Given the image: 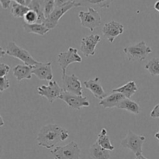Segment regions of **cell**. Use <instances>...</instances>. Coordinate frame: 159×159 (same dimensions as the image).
Masks as SVG:
<instances>
[{
  "label": "cell",
  "instance_id": "cell-10",
  "mask_svg": "<svg viewBox=\"0 0 159 159\" xmlns=\"http://www.w3.org/2000/svg\"><path fill=\"white\" fill-rule=\"evenodd\" d=\"M60 99L64 101L70 108L74 110H80L81 108L89 107L90 106L89 101L85 96H77L65 91L61 95Z\"/></svg>",
  "mask_w": 159,
  "mask_h": 159
},
{
  "label": "cell",
  "instance_id": "cell-24",
  "mask_svg": "<svg viewBox=\"0 0 159 159\" xmlns=\"http://www.w3.org/2000/svg\"><path fill=\"white\" fill-rule=\"evenodd\" d=\"M30 10V9L29 7L19 4L16 1L12 2L11 13H12V16H14L15 18H23Z\"/></svg>",
  "mask_w": 159,
  "mask_h": 159
},
{
  "label": "cell",
  "instance_id": "cell-29",
  "mask_svg": "<svg viewBox=\"0 0 159 159\" xmlns=\"http://www.w3.org/2000/svg\"><path fill=\"white\" fill-rule=\"evenodd\" d=\"M10 87L9 79L6 77L0 78V93H2L5 90L8 89Z\"/></svg>",
  "mask_w": 159,
  "mask_h": 159
},
{
  "label": "cell",
  "instance_id": "cell-12",
  "mask_svg": "<svg viewBox=\"0 0 159 159\" xmlns=\"http://www.w3.org/2000/svg\"><path fill=\"white\" fill-rule=\"evenodd\" d=\"M101 38L99 34H91L83 37L81 40L80 49L85 57L93 56L96 54V48L100 42Z\"/></svg>",
  "mask_w": 159,
  "mask_h": 159
},
{
  "label": "cell",
  "instance_id": "cell-17",
  "mask_svg": "<svg viewBox=\"0 0 159 159\" xmlns=\"http://www.w3.org/2000/svg\"><path fill=\"white\" fill-rule=\"evenodd\" d=\"M33 74V66L18 65L14 67L13 75L20 82L23 79H31Z\"/></svg>",
  "mask_w": 159,
  "mask_h": 159
},
{
  "label": "cell",
  "instance_id": "cell-38",
  "mask_svg": "<svg viewBox=\"0 0 159 159\" xmlns=\"http://www.w3.org/2000/svg\"><path fill=\"white\" fill-rule=\"evenodd\" d=\"M0 119H1V124H0V126L1 127H2L3 125H4V121H3V119H2V116H0Z\"/></svg>",
  "mask_w": 159,
  "mask_h": 159
},
{
  "label": "cell",
  "instance_id": "cell-21",
  "mask_svg": "<svg viewBox=\"0 0 159 159\" xmlns=\"http://www.w3.org/2000/svg\"><path fill=\"white\" fill-rule=\"evenodd\" d=\"M117 108L120 109V110H125L136 115L139 114L141 112V107H140L139 104L131 99H127V98L120 102L119 105L117 106Z\"/></svg>",
  "mask_w": 159,
  "mask_h": 159
},
{
  "label": "cell",
  "instance_id": "cell-30",
  "mask_svg": "<svg viewBox=\"0 0 159 159\" xmlns=\"http://www.w3.org/2000/svg\"><path fill=\"white\" fill-rule=\"evenodd\" d=\"M9 71H10V67L9 65L3 63L0 64V78L6 77Z\"/></svg>",
  "mask_w": 159,
  "mask_h": 159
},
{
  "label": "cell",
  "instance_id": "cell-6",
  "mask_svg": "<svg viewBox=\"0 0 159 159\" xmlns=\"http://www.w3.org/2000/svg\"><path fill=\"white\" fill-rule=\"evenodd\" d=\"M80 5H79V2L78 1H68V2L65 5L61 6H58V7L54 8V11L52 12V13L46 19V20L44 21L43 24L47 26L48 28H49L50 30H52L54 28H55L57 26V25L58 24V22L60 20V19L67 12L71 9L72 8H77L79 7Z\"/></svg>",
  "mask_w": 159,
  "mask_h": 159
},
{
  "label": "cell",
  "instance_id": "cell-26",
  "mask_svg": "<svg viewBox=\"0 0 159 159\" xmlns=\"http://www.w3.org/2000/svg\"><path fill=\"white\" fill-rule=\"evenodd\" d=\"M81 6H85L87 4H91L95 6H98L100 9H108L110 6L112 1L106 0H87V1H78Z\"/></svg>",
  "mask_w": 159,
  "mask_h": 159
},
{
  "label": "cell",
  "instance_id": "cell-5",
  "mask_svg": "<svg viewBox=\"0 0 159 159\" xmlns=\"http://www.w3.org/2000/svg\"><path fill=\"white\" fill-rule=\"evenodd\" d=\"M51 153L54 159H79L81 148L75 141H71L65 146H57Z\"/></svg>",
  "mask_w": 159,
  "mask_h": 159
},
{
  "label": "cell",
  "instance_id": "cell-1",
  "mask_svg": "<svg viewBox=\"0 0 159 159\" xmlns=\"http://www.w3.org/2000/svg\"><path fill=\"white\" fill-rule=\"evenodd\" d=\"M69 137V132L57 124H47L39 130L37 141L39 146L47 149H51Z\"/></svg>",
  "mask_w": 159,
  "mask_h": 159
},
{
  "label": "cell",
  "instance_id": "cell-18",
  "mask_svg": "<svg viewBox=\"0 0 159 159\" xmlns=\"http://www.w3.org/2000/svg\"><path fill=\"white\" fill-rule=\"evenodd\" d=\"M89 156L92 159H110V152L102 148L96 141L90 147Z\"/></svg>",
  "mask_w": 159,
  "mask_h": 159
},
{
  "label": "cell",
  "instance_id": "cell-3",
  "mask_svg": "<svg viewBox=\"0 0 159 159\" xmlns=\"http://www.w3.org/2000/svg\"><path fill=\"white\" fill-rule=\"evenodd\" d=\"M124 52L127 54L129 61H142L152 52V49L146 44L145 41L141 40L136 44L126 47L124 49Z\"/></svg>",
  "mask_w": 159,
  "mask_h": 159
},
{
  "label": "cell",
  "instance_id": "cell-9",
  "mask_svg": "<svg viewBox=\"0 0 159 159\" xmlns=\"http://www.w3.org/2000/svg\"><path fill=\"white\" fill-rule=\"evenodd\" d=\"M64 92L63 88L57 84L56 81H51L48 85H41L37 89V93L40 96L47 98L50 103H53L56 99H60L61 95Z\"/></svg>",
  "mask_w": 159,
  "mask_h": 159
},
{
  "label": "cell",
  "instance_id": "cell-27",
  "mask_svg": "<svg viewBox=\"0 0 159 159\" xmlns=\"http://www.w3.org/2000/svg\"><path fill=\"white\" fill-rule=\"evenodd\" d=\"M23 19H24L25 23H27V24H34V23H37L38 15L37 14V12L30 9V10L25 15Z\"/></svg>",
  "mask_w": 159,
  "mask_h": 159
},
{
  "label": "cell",
  "instance_id": "cell-19",
  "mask_svg": "<svg viewBox=\"0 0 159 159\" xmlns=\"http://www.w3.org/2000/svg\"><path fill=\"white\" fill-rule=\"evenodd\" d=\"M138 90V86H137L134 81H130V82H127L125 85H122V86L119 87V88L114 89L113 90V93H120V94L124 95L125 98L130 99V97H132L137 93Z\"/></svg>",
  "mask_w": 159,
  "mask_h": 159
},
{
  "label": "cell",
  "instance_id": "cell-14",
  "mask_svg": "<svg viewBox=\"0 0 159 159\" xmlns=\"http://www.w3.org/2000/svg\"><path fill=\"white\" fill-rule=\"evenodd\" d=\"M33 74L35 75L40 80L48 81V82L52 81L53 72L51 62H40L38 65L33 66Z\"/></svg>",
  "mask_w": 159,
  "mask_h": 159
},
{
  "label": "cell",
  "instance_id": "cell-37",
  "mask_svg": "<svg viewBox=\"0 0 159 159\" xmlns=\"http://www.w3.org/2000/svg\"><path fill=\"white\" fill-rule=\"evenodd\" d=\"M155 138H156V139H158L159 141V130H158V131L157 132V133L155 134Z\"/></svg>",
  "mask_w": 159,
  "mask_h": 159
},
{
  "label": "cell",
  "instance_id": "cell-22",
  "mask_svg": "<svg viewBox=\"0 0 159 159\" xmlns=\"http://www.w3.org/2000/svg\"><path fill=\"white\" fill-rule=\"evenodd\" d=\"M96 142L102 148L110 151V152L113 151L115 148L114 146L110 142V138H109L108 134H107V130L106 128H102L101 131L99 132V134H98V138Z\"/></svg>",
  "mask_w": 159,
  "mask_h": 159
},
{
  "label": "cell",
  "instance_id": "cell-25",
  "mask_svg": "<svg viewBox=\"0 0 159 159\" xmlns=\"http://www.w3.org/2000/svg\"><path fill=\"white\" fill-rule=\"evenodd\" d=\"M152 76L159 75V57L153 58L149 61L144 67Z\"/></svg>",
  "mask_w": 159,
  "mask_h": 159
},
{
  "label": "cell",
  "instance_id": "cell-2",
  "mask_svg": "<svg viewBox=\"0 0 159 159\" xmlns=\"http://www.w3.org/2000/svg\"><path fill=\"white\" fill-rule=\"evenodd\" d=\"M5 51H6V55L19 59L21 61H23L25 65L35 66V65L40 63V62L37 61V60H35L32 57V55L30 54L29 51L17 45L13 41L9 42Z\"/></svg>",
  "mask_w": 159,
  "mask_h": 159
},
{
  "label": "cell",
  "instance_id": "cell-36",
  "mask_svg": "<svg viewBox=\"0 0 159 159\" xmlns=\"http://www.w3.org/2000/svg\"><path fill=\"white\" fill-rule=\"evenodd\" d=\"M0 51H0L1 52V57H3L6 54V51H4L2 48H0Z\"/></svg>",
  "mask_w": 159,
  "mask_h": 159
},
{
  "label": "cell",
  "instance_id": "cell-35",
  "mask_svg": "<svg viewBox=\"0 0 159 159\" xmlns=\"http://www.w3.org/2000/svg\"><path fill=\"white\" fill-rule=\"evenodd\" d=\"M135 159H149V158H147L146 157H144L143 155H138V156H136Z\"/></svg>",
  "mask_w": 159,
  "mask_h": 159
},
{
  "label": "cell",
  "instance_id": "cell-33",
  "mask_svg": "<svg viewBox=\"0 0 159 159\" xmlns=\"http://www.w3.org/2000/svg\"><path fill=\"white\" fill-rule=\"evenodd\" d=\"M19 4L22 5V6H26V7H29L30 4L31 3V0H16Z\"/></svg>",
  "mask_w": 159,
  "mask_h": 159
},
{
  "label": "cell",
  "instance_id": "cell-11",
  "mask_svg": "<svg viewBox=\"0 0 159 159\" xmlns=\"http://www.w3.org/2000/svg\"><path fill=\"white\" fill-rule=\"evenodd\" d=\"M62 88L65 92L77 96H82V83L75 74L71 75H62Z\"/></svg>",
  "mask_w": 159,
  "mask_h": 159
},
{
  "label": "cell",
  "instance_id": "cell-32",
  "mask_svg": "<svg viewBox=\"0 0 159 159\" xmlns=\"http://www.w3.org/2000/svg\"><path fill=\"white\" fill-rule=\"evenodd\" d=\"M12 0H0V3H1V6L2 7V9H7L9 7L11 4H12Z\"/></svg>",
  "mask_w": 159,
  "mask_h": 159
},
{
  "label": "cell",
  "instance_id": "cell-13",
  "mask_svg": "<svg viewBox=\"0 0 159 159\" xmlns=\"http://www.w3.org/2000/svg\"><path fill=\"white\" fill-rule=\"evenodd\" d=\"M102 31L104 37H106L110 43H113L116 37L124 33V27L119 22L112 20L109 23H105Z\"/></svg>",
  "mask_w": 159,
  "mask_h": 159
},
{
  "label": "cell",
  "instance_id": "cell-31",
  "mask_svg": "<svg viewBox=\"0 0 159 159\" xmlns=\"http://www.w3.org/2000/svg\"><path fill=\"white\" fill-rule=\"evenodd\" d=\"M150 116L152 118H154V119H155V118H159V102L156 106H155V107L152 109V110L151 111L150 113Z\"/></svg>",
  "mask_w": 159,
  "mask_h": 159
},
{
  "label": "cell",
  "instance_id": "cell-8",
  "mask_svg": "<svg viewBox=\"0 0 159 159\" xmlns=\"http://www.w3.org/2000/svg\"><path fill=\"white\" fill-rule=\"evenodd\" d=\"M82 59L76 48H69L67 51L61 52L57 56V63L60 65L62 75H66V69L72 63H81Z\"/></svg>",
  "mask_w": 159,
  "mask_h": 159
},
{
  "label": "cell",
  "instance_id": "cell-34",
  "mask_svg": "<svg viewBox=\"0 0 159 159\" xmlns=\"http://www.w3.org/2000/svg\"><path fill=\"white\" fill-rule=\"evenodd\" d=\"M154 8H155V10L159 12V0L155 3V5H154Z\"/></svg>",
  "mask_w": 159,
  "mask_h": 159
},
{
  "label": "cell",
  "instance_id": "cell-15",
  "mask_svg": "<svg viewBox=\"0 0 159 159\" xmlns=\"http://www.w3.org/2000/svg\"><path fill=\"white\" fill-rule=\"evenodd\" d=\"M99 78L96 77L93 79L85 81L83 84L85 88L89 90L96 99L102 100L104 98L107 97V95H106V92L104 91L102 86L99 82Z\"/></svg>",
  "mask_w": 159,
  "mask_h": 159
},
{
  "label": "cell",
  "instance_id": "cell-4",
  "mask_svg": "<svg viewBox=\"0 0 159 159\" xmlns=\"http://www.w3.org/2000/svg\"><path fill=\"white\" fill-rule=\"evenodd\" d=\"M146 138L144 136L136 134L132 130H129L125 138L121 141L120 145L124 148L131 151L135 156H138L142 155L143 144Z\"/></svg>",
  "mask_w": 159,
  "mask_h": 159
},
{
  "label": "cell",
  "instance_id": "cell-23",
  "mask_svg": "<svg viewBox=\"0 0 159 159\" xmlns=\"http://www.w3.org/2000/svg\"><path fill=\"white\" fill-rule=\"evenodd\" d=\"M43 4H44V1H34V0H33L29 6L30 9L37 12V14L38 15L37 23H39V24L43 23L46 20V17H45L44 12H43Z\"/></svg>",
  "mask_w": 159,
  "mask_h": 159
},
{
  "label": "cell",
  "instance_id": "cell-16",
  "mask_svg": "<svg viewBox=\"0 0 159 159\" xmlns=\"http://www.w3.org/2000/svg\"><path fill=\"white\" fill-rule=\"evenodd\" d=\"M124 99H126V98L124 95L118 93H113L107 96L106 98H104L103 99H102L99 102V106L105 109L114 108V107L117 108V106L119 105L120 102L124 100Z\"/></svg>",
  "mask_w": 159,
  "mask_h": 159
},
{
  "label": "cell",
  "instance_id": "cell-7",
  "mask_svg": "<svg viewBox=\"0 0 159 159\" xmlns=\"http://www.w3.org/2000/svg\"><path fill=\"white\" fill-rule=\"evenodd\" d=\"M79 17L80 19L81 26L89 29L91 32H93L95 29L100 26L102 23L100 14L93 7L89 8L87 12L80 11L79 12Z\"/></svg>",
  "mask_w": 159,
  "mask_h": 159
},
{
  "label": "cell",
  "instance_id": "cell-28",
  "mask_svg": "<svg viewBox=\"0 0 159 159\" xmlns=\"http://www.w3.org/2000/svg\"><path fill=\"white\" fill-rule=\"evenodd\" d=\"M54 8H55V6H54V0L44 1V4H43V12H44V16L46 17V19L52 13Z\"/></svg>",
  "mask_w": 159,
  "mask_h": 159
},
{
  "label": "cell",
  "instance_id": "cell-20",
  "mask_svg": "<svg viewBox=\"0 0 159 159\" xmlns=\"http://www.w3.org/2000/svg\"><path fill=\"white\" fill-rule=\"evenodd\" d=\"M23 29L28 34H34L40 36H43L48 34L50 31L49 28L47 27L43 23H34V24H27L25 23L23 25Z\"/></svg>",
  "mask_w": 159,
  "mask_h": 159
}]
</instances>
